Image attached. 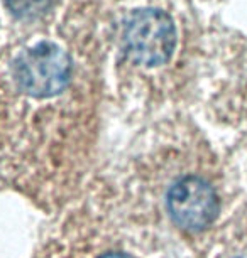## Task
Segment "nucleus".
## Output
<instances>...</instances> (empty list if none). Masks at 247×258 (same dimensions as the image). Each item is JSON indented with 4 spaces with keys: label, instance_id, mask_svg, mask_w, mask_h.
<instances>
[{
    "label": "nucleus",
    "instance_id": "nucleus-3",
    "mask_svg": "<svg viewBox=\"0 0 247 258\" xmlns=\"http://www.w3.org/2000/svg\"><path fill=\"white\" fill-rule=\"evenodd\" d=\"M163 209L173 226L186 235H200L219 218L220 198L215 186L196 172L161 174Z\"/></svg>",
    "mask_w": 247,
    "mask_h": 258
},
{
    "label": "nucleus",
    "instance_id": "nucleus-2",
    "mask_svg": "<svg viewBox=\"0 0 247 258\" xmlns=\"http://www.w3.org/2000/svg\"><path fill=\"white\" fill-rule=\"evenodd\" d=\"M100 24L104 51H112L119 80L137 98L154 101L180 47V29L171 11L156 0H120Z\"/></svg>",
    "mask_w": 247,
    "mask_h": 258
},
{
    "label": "nucleus",
    "instance_id": "nucleus-1",
    "mask_svg": "<svg viewBox=\"0 0 247 258\" xmlns=\"http://www.w3.org/2000/svg\"><path fill=\"white\" fill-rule=\"evenodd\" d=\"M104 56L95 0L0 7V181L44 209L68 208L88 177Z\"/></svg>",
    "mask_w": 247,
    "mask_h": 258
},
{
    "label": "nucleus",
    "instance_id": "nucleus-4",
    "mask_svg": "<svg viewBox=\"0 0 247 258\" xmlns=\"http://www.w3.org/2000/svg\"><path fill=\"white\" fill-rule=\"evenodd\" d=\"M107 208L96 198L71 208L37 258H93L104 233Z\"/></svg>",
    "mask_w": 247,
    "mask_h": 258
}]
</instances>
